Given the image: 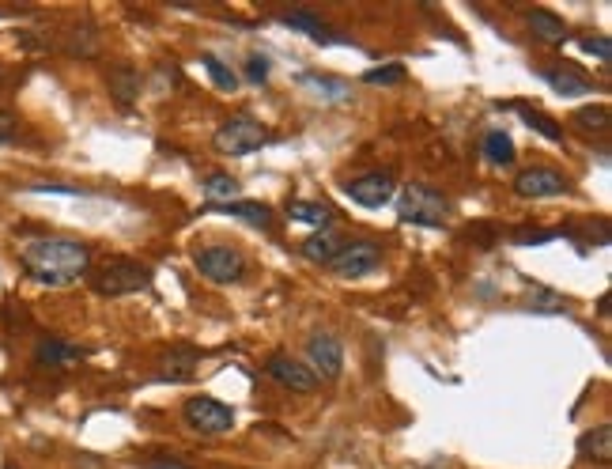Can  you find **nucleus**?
I'll list each match as a JSON object with an SVG mask.
<instances>
[{
	"label": "nucleus",
	"instance_id": "nucleus-18",
	"mask_svg": "<svg viewBox=\"0 0 612 469\" xmlns=\"http://www.w3.org/2000/svg\"><path fill=\"white\" fill-rule=\"evenodd\" d=\"M238 190H242V186H238L231 174H223V171L204 178V201H208L212 209H223V205L238 201Z\"/></svg>",
	"mask_w": 612,
	"mask_h": 469
},
{
	"label": "nucleus",
	"instance_id": "nucleus-14",
	"mask_svg": "<svg viewBox=\"0 0 612 469\" xmlns=\"http://www.w3.org/2000/svg\"><path fill=\"white\" fill-rule=\"evenodd\" d=\"M299 87L314 91V99H322V103H348L352 99V84L348 80L322 76V72H299Z\"/></svg>",
	"mask_w": 612,
	"mask_h": 469
},
{
	"label": "nucleus",
	"instance_id": "nucleus-17",
	"mask_svg": "<svg viewBox=\"0 0 612 469\" xmlns=\"http://www.w3.org/2000/svg\"><path fill=\"white\" fill-rule=\"evenodd\" d=\"M541 80L552 87L556 95H567V99H575V95H594V84L571 69H544Z\"/></svg>",
	"mask_w": 612,
	"mask_h": 469
},
{
	"label": "nucleus",
	"instance_id": "nucleus-3",
	"mask_svg": "<svg viewBox=\"0 0 612 469\" xmlns=\"http://www.w3.org/2000/svg\"><path fill=\"white\" fill-rule=\"evenodd\" d=\"M91 288H95L99 296H110V299L133 296V292L152 288V269L140 265L136 258H110L91 273Z\"/></svg>",
	"mask_w": 612,
	"mask_h": 469
},
{
	"label": "nucleus",
	"instance_id": "nucleus-25",
	"mask_svg": "<svg viewBox=\"0 0 612 469\" xmlns=\"http://www.w3.org/2000/svg\"><path fill=\"white\" fill-rule=\"evenodd\" d=\"M484 156L492 159L495 167H510V163H514V140H510L503 129H492V133L484 137Z\"/></svg>",
	"mask_w": 612,
	"mask_h": 469
},
{
	"label": "nucleus",
	"instance_id": "nucleus-11",
	"mask_svg": "<svg viewBox=\"0 0 612 469\" xmlns=\"http://www.w3.org/2000/svg\"><path fill=\"white\" fill-rule=\"evenodd\" d=\"M567 186L571 182L556 167H526V171L514 178V193L518 197H533V201H541V197H563Z\"/></svg>",
	"mask_w": 612,
	"mask_h": 469
},
{
	"label": "nucleus",
	"instance_id": "nucleus-15",
	"mask_svg": "<svg viewBox=\"0 0 612 469\" xmlns=\"http://www.w3.org/2000/svg\"><path fill=\"white\" fill-rule=\"evenodd\" d=\"M526 27H529V35L537 38V42H544V46H560L563 38H567V23H563L556 12H548V8L526 12Z\"/></svg>",
	"mask_w": 612,
	"mask_h": 469
},
{
	"label": "nucleus",
	"instance_id": "nucleus-26",
	"mask_svg": "<svg viewBox=\"0 0 612 469\" xmlns=\"http://www.w3.org/2000/svg\"><path fill=\"white\" fill-rule=\"evenodd\" d=\"M571 125H578L582 133H605L609 129V110L605 106H582L571 114Z\"/></svg>",
	"mask_w": 612,
	"mask_h": 469
},
{
	"label": "nucleus",
	"instance_id": "nucleus-6",
	"mask_svg": "<svg viewBox=\"0 0 612 469\" xmlns=\"http://www.w3.org/2000/svg\"><path fill=\"white\" fill-rule=\"evenodd\" d=\"M182 417L193 432L201 435H223L235 428V413H231V405H223V401L208 398V394H197V398H186L182 405Z\"/></svg>",
	"mask_w": 612,
	"mask_h": 469
},
{
	"label": "nucleus",
	"instance_id": "nucleus-32",
	"mask_svg": "<svg viewBox=\"0 0 612 469\" xmlns=\"http://www.w3.org/2000/svg\"><path fill=\"white\" fill-rule=\"evenodd\" d=\"M537 311H548V314L563 311V299L552 296V292H541V296H537Z\"/></svg>",
	"mask_w": 612,
	"mask_h": 469
},
{
	"label": "nucleus",
	"instance_id": "nucleus-29",
	"mask_svg": "<svg viewBox=\"0 0 612 469\" xmlns=\"http://www.w3.org/2000/svg\"><path fill=\"white\" fill-rule=\"evenodd\" d=\"M405 65H382V69H367L363 72V80H367V84H382V87H393V84H405Z\"/></svg>",
	"mask_w": 612,
	"mask_h": 469
},
{
	"label": "nucleus",
	"instance_id": "nucleus-13",
	"mask_svg": "<svg viewBox=\"0 0 612 469\" xmlns=\"http://www.w3.org/2000/svg\"><path fill=\"white\" fill-rule=\"evenodd\" d=\"M575 451L582 462H597L601 469H609L612 462V424H597L594 432L578 435Z\"/></svg>",
	"mask_w": 612,
	"mask_h": 469
},
{
	"label": "nucleus",
	"instance_id": "nucleus-27",
	"mask_svg": "<svg viewBox=\"0 0 612 469\" xmlns=\"http://www.w3.org/2000/svg\"><path fill=\"white\" fill-rule=\"evenodd\" d=\"M201 61H204V72L212 76V84L220 87V91H235V87H238V76H235L231 69H227V65H223L216 53H204Z\"/></svg>",
	"mask_w": 612,
	"mask_h": 469
},
{
	"label": "nucleus",
	"instance_id": "nucleus-23",
	"mask_svg": "<svg viewBox=\"0 0 612 469\" xmlns=\"http://www.w3.org/2000/svg\"><path fill=\"white\" fill-rule=\"evenodd\" d=\"M65 50L72 53V57H95V53H99V35H95V27H91V23L72 27L65 35Z\"/></svg>",
	"mask_w": 612,
	"mask_h": 469
},
{
	"label": "nucleus",
	"instance_id": "nucleus-9",
	"mask_svg": "<svg viewBox=\"0 0 612 469\" xmlns=\"http://www.w3.org/2000/svg\"><path fill=\"white\" fill-rule=\"evenodd\" d=\"M265 371H269L272 383H280L284 390H295V394H310V390H318V375H314L306 364H299L295 356H288V352H272Z\"/></svg>",
	"mask_w": 612,
	"mask_h": 469
},
{
	"label": "nucleus",
	"instance_id": "nucleus-19",
	"mask_svg": "<svg viewBox=\"0 0 612 469\" xmlns=\"http://www.w3.org/2000/svg\"><path fill=\"white\" fill-rule=\"evenodd\" d=\"M340 246L344 243H340L333 231H318V235H310L306 243H299V254H303L306 261H314V265H329V261L337 258Z\"/></svg>",
	"mask_w": 612,
	"mask_h": 469
},
{
	"label": "nucleus",
	"instance_id": "nucleus-2",
	"mask_svg": "<svg viewBox=\"0 0 612 469\" xmlns=\"http://www.w3.org/2000/svg\"><path fill=\"white\" fill-rule=\"evenodd\" d=\"M397 216L405 224L439 231V227H446V216H450V197L435 190V186H427V182H408L401 197H397Z\"/></svg>",
	"mask_w": 612,
	"mask_h": 469
},
{
	"label": "nucleus",
	"instance_id": "nucleus-24",
	"mask_svg": "<svg viewBox=\"0 0 612 469\" xmlns=\"http://www.w3.org/2000/svg\"><path fill=\"white\" fill-rule=\"evenodd\" d=\"M280 23L291 27V31H303V35H310L314 42H325V23L314 16V12H306V8H299V12H284Z\"/></svg>",
	"mask_w": 612,
	"mask_h": 469
},
{
	"label": "nucleus",
	"instance_id": "nucleus-12",
	"mask_svg": "<svg viewBox=\"0 0 612 469\" xmlns=\"http://www.w3.org/2000/svg\"><path fill=\"white\" fill-rule=\"evenodd\" d=\"M34 360L42 367H57V371H65V367H76L84 360V348L68 345L61 337H42L38 348H34Z\"/></svg>",
	"mask_w": 612,
	"mask_h": 469
},
{
	"label": "nucleus",
	"instance_id": "nucleus-20",
	"mask_svg": "<svg viewBox=\"0 0 612 469\" xmlns=\"http://www.w3.org/2000/svg\"><path fill=\"white\" fill-rule=\"evenodd\" d=\"M220 212H227V216H238V220H246L250 227H257V231H272V209L269 205H261V201H231V205H223Z\"/></svg>",
	"mask_w": 612,
	"mask_h": 469
},
{
	"label": "nucleus",
	"instance_id": "nucleus-21",
	"mask_svg": "<svg viewBox=\"0 0 612 469\" xmlns=\"http://www.w3.org/2000/svg\"><path fill=\"white\" fill-rule=\"evenodd\" d=\"M514 110H518V114H522V122H526L533 133H541L544 140H552V144H560V140H563V125L556 122V118H548L544 110H537V106H526V103H518Z\"/></svg>",
	"mask_w": 612,
	"mask_h": 469
},
{
	"label": "nucleus",
	"instance_id": "nucleus-28",
	"mask_svg": "<svg viewBox=\"0 0 612 469\" xmlns=\"http://www.w3.org/2000/svg\"><path fill=\"white\" fill-rule=\"evenodd\" d=\"M197 352L193 348H174L167 356V379H186V375H193V367H197Z\"/></svg>",
	"mask_w": 612,
	"mask_h": 469
},
{
	"label": "nucleus",
	"instance_id": "nucleus-30",
	"mask_svg": "<svg viewBox=\"0 0 612 469\" xmlns=\"http://www.w3.org/2000/svg\"><path fill=\"white\" fill-rule=\"evenodd\" d=\"M578 46H582V53H594L597 61H605V65L612 61V42H609V35H590V38H582Z\"/></svg>",
	"mask_w": 612,
	"mask_h": 469
},
{
	"label": "nucleus",
	"instance_id": "nucleus-16",
	"mask_svg": "<svg viewBox=\"0 0 612 469\" xmlns=\"http://www.w3.org/2000/svg\"><path fill=\"white\" fill-rule=\"evenodd\" d=\"M106 84H110V95H114V103L118 106H133L140 99V72L133 65H114V69L106 72Z\"/></svg>",
	"mask_w": 612,
	"mask_h": 469
},
{
	"label": "nucleus",
	"instance_id": "nucleus-5",
	"mask_svg": "<svg viewBox=\"0 0 612 469\" xmlns=\"http://www.w3.org/2000/svg\"><path fill=\"white\" fill-rule=\"evenodd\" d=\"M216 148H220L223 156H250L257 152L261 144H269V133H265V125L250 118V114H231L227 122L216 129Z\"/></svg>",
	"mask_w": 612,
	"mask_h": 469
},
{
	"label": "nucleus",
	"instance_id": "nucleus-34",
	"mask_svg": "<svg viewBox=\"0 0 612 469\" xmlns=\"http://www.w3.org/2000/svg\"><path fill=\"white\" fill-rule=\"evenodd\" d=\"M152 469H186V466H178V462H155Z\"/></svg>",
	"mask_w": 612,
	"mask_h": 469
},
{
	"label": "nucleus",
	"instance_id": "nucleus-33",
	"mask_svg": "<svg viewBox=\"0 0 612 469\" xmlns=\"http://www.w3.org/2000/svg\"><path fill=\"white\" fill-rule=\"evenodd\" d=\"M16 114H8V110H0V140H12L16 137Z\"/></svg>",
	"mask_w": 612,
	"mask_h": 469
},
{
	"label": "nucleus",
	"instance_id": "nucleus-22",
	"mask_svg": "<svg viewBox=\"0 0 612 469\" xmlns=\"http://www.w3.org/2000/svg\"><path fill=\"white\" fill-rule=\"evenodd\" d=\"M288 216L291 220H303V224L318 227L322 231L329 220H333V209L322 205V201H288Z\"/></svg>",
	"mask_w": 612,
	"mask_h": 469
},
{
	"label": "nucleus",
	"instance_id": "nucleus-10",
	"mask_svg": "<svg viewBox=\"0 0 612 469\" xmlns=\"http://www.w3.org/2000/svg\"><path fill=\"white\" fill-rule=\"evenodd\" d=\"M306 356H310V371L322 375L325 383L340 379V371H344V348H340V341L333 333H314L306 341Z\"/></svg>",
	"mask_w": 612,
	"mask_h": 469
},
{
	"label": "nucleus",
	"instance_id": "nucleus-8",
	"mask_svg": "<svg viewBox=\"0 0 612 469\" xmlns=\"http://www.w3.org/2000/svg\"><path fill=\"white\" fill-rule=\"evenodd\" d=\"M344 193H348V201H356L359 209H382V205L393 201V178L386 171H367L359 178H348Z\"/></svg>",
	"mask_w": 612,
	"mask_h": 469
},
{
	"label": "nucleus",
	"instance_id": "nucleus-4",
	"mask_svg": "<svg viewBox=\"0 0 612 469\" xmlns=\"http://www.w3.org/2000/svg\"><path fill=\"white\" fill-rule=\"evenodd\" d=\"M193 265L212 284H238V280L246 277V254L238 246H227V243H212L204 246V250H197Z\"/></svg>",
	"mask_w": 612,
	"mask_h": 469
},
{
	"label": "nucleus",
	"instance_id": "nucleus-31",
	"mask_svg": "<svg viewBox=\"0 0 612 469\" xmlns=\"http://www.w3.org/2000/svg\"><path fill=\"white\" fill-rule=\"evenodd\" d=\"M246 80L250 84H265L269 80V57L265 53H250L246 57Z\"/></svg>",
	"mask_w": 612,
	"mask_h": 469
},
{
	"label": "nucleus",
	"instance_id": "nucleus-7",
	"mask_svg": "<svg viewBox=\"0 0 612 469\" xmlns=\"http://www.w3.org/2000/svg\"><path fill=\"white\" fill-rule=\"evenodd\" d=\"M382 265V246L371 243V239H359V243H344L337 250V258L329 261V269H333V277L340 280H359L374 273Z\"/></svg>",
	"mask_w": 612,
	"mask_h": 469
},
{
	"label": "nucleus",
	"instance_id": "nucleus-1",
	"mask_svg": "<svg viewBox=\"0 0 612 469\" xmlns=\"http://www.w3.org/2000/svg\"><path fill=\"white\" fill-rule=\"evenodd\" d=\"M19 265L27 269V277L50 288H68L91 269V246L80 239H31L19 246Z\"/></svg>",
	"mask_w": 612,
	"mask_h": 469
}]
</instances>
